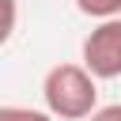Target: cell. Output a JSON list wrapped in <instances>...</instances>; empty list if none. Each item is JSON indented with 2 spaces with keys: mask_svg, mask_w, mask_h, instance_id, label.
Instances as JSON below:
<instances>
[{
  "mask_svg": "<svg viewBox=\"0 0 121 121\" xmlns=\"http://www.w3.org/2000/svg\"><path fill=\"white\" fill-rule=\"evenodd\" d=\"M83 68L95 79L121 76V15L98 19V26L83 38Z\"/></svg>",
  "mask_w": 121,
  "mask_h": 121,
  "instance_id": "obj_2",
  "label": "cell"
},
{
  "mask_svg": "<svg viewBox=\"0 0 121 121\" xmlns=\"http://www.w3.org/2000/svg\"><path fill=\"white\" fill-rule=\"evenodd\" d=\"M45 113L60 121H83L98 106V79L83 64H53L42 79Z\"/></svg>",
  "mask_w": 121,
  "mask_h": 121,
  "instance_id": "obj_1",
  "label": "cell"
},
{
  "mask_svg": "<svg viewBox=\"0 0 121 121\" xmlns=\"http://www.w3.org/2000/svg\"><path fill=\"white\" fill-rule=\"evenodd\" d=\"M76 8L91 19H110V15H121V0H76Z\"/></svg>",
  "mask_w": 121,
  "mask_h": 121,
  "instance_id": "obj_3",
  "label": "cell"
},
{
  "mask_svg": "<svg viewBox=\"0 0 121 121\" xmlns=\"http://www.w3.org/2000/svg\"><path fill=\"white\" fill-rule=\"evenodd\" d=\"M0 121H53V113L34 106H0Z\"/></svg>",
  "mask_w": 121,
  "mask_h": 121,
  "instance_id": "obj_4",
  "label": "cell"
},
{
  "mask_svg": "<svg viewBox=\"0 0 121 121\" xmlns=\"http://www.w3.org/2000/svg\"><path fill=\"white\" fill-rule=\"evenodd\" d=\"M15 23H19V4L0 0V45H8V38L15 34Z\"/></svg>",
  "mask_w": 121,
  "mask_h": 121,
  "instance_id": "obj_5",
  "label": "cell"
},
{
  "mask_svg": "<svg viewBox=\"0 0 121 121\" xmlns=\"http://www.w3.org/2000/svg\"><path fill=\"white\" fill-rule=\"evenodd\" d=\"M87 121H121V102H113V106H95V110L87 113Z\"/></svg>",
  "mask_w": 121,
  "mask_h": 121,
  "instance_id": "obj_6",
  "label": "cell"
}]
</instances>
